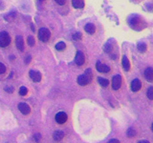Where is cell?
I'll list each match as a JSON object with an SVG mask.
<instances>
[{"instance_id": "9a60e30c", "label": "cell", "mask_w": 153, "mask_h": 143, "mask_svg": "<svg viewBox=\"0 0 153 143\" xmlns=\"http://www.w3.org/2000/svg\"><path fill=\"white\" fill-rule=\"evenodd\" d=\"M84 30H85L86 32L89 33V35H94L95 32H96V27H95L94 24L88 23V24H86V25H85Z\"/></svg>"}, {"instance_id": "8992f818", "label": "cell", "mask_w": 153, "mask_h": 143, "mask_svg": "<svg viewBox=\"0 0 153 143\" xmlns=\"http://www.w3.org/2000/svg\"><path fill=\"white\" fill-rule=\"evenodd\" d=\"M67 114L65 112H59L56 114V121L59 123V124H64L66 121H67Z\"/></svg>"}, {"instance_id": "1f68e13d", "label": "cell", "mask_w": 153, "mask_h": 143, "mask_svg": "<svg viewBox=\"0 0 153 143\" xmlns=\"http://www.w3.org/2000/svg\"><path fill=\"white\" fill-rule=\"evenodd\" d=\"M40 1H43V0H40Z\"/></svg>"}, {"instance_id": "e0dca14e", "label": "cell", "mask_w": 153, "mask_h": 143, "mask_svg": "<svg viewBox=\"0 0 153 143\" xmlns=\"http://www.w3.org/2000/svg\"><path fill=\"white\" fill-rule=\"evenodd\" d=\"M98 82L103 88L108 87V85H109V81L107 79H105V78H102V77H98Z\"/></svg>"}, {"instance_id": "f546056e", "label": "cell", "mask_w": 153, "mask_h": 143, "mask_svg": "<svg viewBox=\"0 0 153 143\" xmlns=\"http://www.w3.org/2000/svg\"><path fill=\"white\" fill-rule=\"evenodd\" d=\"M6 91H9V93H13V88H11V87H6V89H5Z\"/></svg>"}, {"instance_id": "277c9868", "label": "cell", "mask_w": 153, "mask_h": 143, "mask_svg": "<svg viewBox=\"0 0 153 143\" xmlns=\"http://www.w3.org/2000/svg\"><path fill=\"white\" fill-rule=\"evenodd\" d=\"M121 86H122V76L120 74L113 76V78H112V88H113V90L117 91L121 88Z\"/></svg>"}, {"instance_id": "4dcf8cb0", "label": "cell", "mask_w": 153, "mask_h": 143, "mask_svg": "<svg viewBox=\"0 0 153 143\" xmlns=\"http://www.w3.org/2000/svg\"><path fill=\"white\" fill-rule=\"evenodd\" d=\"M138 143H150V142L147 141V140H140Z\"/></svg>"}, {"instance_id": "ba28073f", "label": "cell", "mask_w": 153, "mask_h": 143, "mask_svg": "<svg viewBox=\"0 0 153 143\" xmlns=\"http://www.w3.org/2000/svg\"><path fill=\"white\" fill-rule=\"evenodd\" d=\"M96 69H97L100 73H102V74H106L110 72V67L105 64H102V62H100V61H98L97 63H96Z\"/></svg>"}, {"instance_id": "484cf974", "label": "cell", "mask_w": 153, "mask_h": 143, "mask_svg": "<svg viewBox=\"0 0 153 143\" xmlns=\"http://www.w3.org/2000/svg\"><path fill=\"white\" fill-rule=\"evenodd\" d=\"M33 139H35L36 142H39L40 139H41V136L40 133H36L35 136H33Z\"/></svg>"}, {"instance_id": "9c48e42d", "label": "cell", "mask_w": 153, "mask_h": 143, "mask_svg": "<svg viewBox=\"0 0 153 143\" xmlns=\"http://www.w3.org/2000/svg\"><path fill=\"white\" fill-rule=\"evenodd\" d=\"M130 88H131V91L134 93H137L138 91H140L141 88H142V82L140 79L138 78H135L134 80H132L131 82V85H130Z\"/></svg>"}, {"instance_id": "ffe728a7", "label": "cell", "mask_w": 153, "mask_h": 143, "mask_svg": "<svg viewBox=\"0 0 153 143\" xmlns=\"http://www.w3.org/2000/svg\"><path fill=\"white\" fill-rule=\"evenodd\" d=\"M28 94V89L26 87H24V86H22V87H20V89H19V94L20 95H26Z\"/></svg>"}, {"instance_id": "7402d4cb", "label": "cell", "mask_w": 153, "mask_h": 143, "mask_svg": "<svg viewBox=\"0 0 153 143\" xmlns=\"http://www.w3.org/2000/svg\"><path fill=\"white\" fill-rule=\"evenodd\" d=\"M28 44H29V46H35L36 40H35V38H33V36H29L28 37Z\"/></svg>"}, {"instance_id": "d6986e66", "label": "cell", "mask_w": 153, "mask_h": 143, "mask_svg": "<svg viewBox=\"0 0 153 143\" xmlns=\"http://www.w3.org/2000/svg\"><path fill=\"white\" fill-rule=\"evenodd\" d=\"M66 48V44L64 42H59L56 45V49L57 51H63Z\"/></svg>"}, {"instance_id": "f1b7e54d", "label": "cell", "mask_w": 153, "mask_h": 143, "mask_svg": "<svg viewBox=\"0 0 153 143\" xmlns=\"http://www.w3.org/2000/svg\"><path fill=\"white\" fill-rule=\"evenodd\" d=\"M31 59H32V57H31L30 55H29V56H27V58H26V64H29V63H30Z\"/></svg>"}, {"instance_id": "4316f807", "label": "cell", "mask_w": 153, "mask_h": 143, "mask_svg": "<svg viewBox=\"0 0 153 143\" xmlns=\"http://www.w3.org/2000/svg\"><path fill=\"white\" fill-rule=\"evenodd\" d=\"M55 1L59 5H60V6H63V5L66 4V0H55Z\"/></svg>"}, {"instance_id": "5b68a950", "label": "cell", "mask_w": 153, "mask_h": 143, "mask_svg": "<svg viewBox=\"0 0 153 143\" xmlns=\"http://www.w3.org/2000/svg\"><path fill=\"white\" fill-rule=\"evenodd\" d=\"M85 62V55L81 51L76 52V55L75 57V63L78 66H82Z\"/></svg>"}, {"instance_id": "3957f363", "label": "cell", "mask_w": 153, "mask_h": 143, "mask_svg": "<svg viewBox=\"0 0 153 143\" xmlns=\"http://www.w3.org/2000/svg\"><path fill=\"white\" fill-rule=\"evenodd\" d=\"M51 37V32L50 31L46 28H41L39 31H38V39L42 42H47L49 41Z\"/></svg>"}, {"instance_id": "603a6c76", "label": "cell", "mask_w": 153, "mask_h": 143, "mask_svg": "<svg viewBox=\"0 0 153 143\" xmlns=\"http://www.w3.org/2000/svg\"><path fill=\"white\" fill-rule=\"evenodd\" d=\"M136 136V132L135 130H133V129H128L127 130V136L129 137H133Z\"/></svg>"}, {"instance_id": "cb8c5ba5", "label": "cell", "mask_w": 153, "mask_h": 143, "mask_svg": "<svg viewBox=\"0 0 153 143\" xmlns=\"http://www.w3.org/2000/svg\"><path fill=\"white\" fill-rule=\"evenodd\" d=\"M81 37H82V35H81L80 32H76L73 35V39L74 40H80L81 39Z\"/></svg>"}, {"instance_id": "4fadbf2b", "label": "cell", "mask_w": 153, "mask_h": 143, "mask_svg": "<svg viewBox=\"0 0 153 143\" xmlns=\"http://www.w3.org/2000/svg\"><path fill=\"white\" fill-rule=\"evenodd\" d=\"M145 77L148 82H152L153 81V70L151 67H148L145 71Z\"/></svg>"}, {"instance_id": "83f0119b", "label": "cell", "mask_w": 153, "mask_h": 143, "mask_svg": "<svg viewBox=\"0 0 153 143\" xmlns=\"http://www.w3.org/2000/svg\"><path fill=\"white\" fill-rule=\"evenodd\" d=\"M107 143H120V141L118 139H110Z\"/></svg>"}, {"instance_id": "44dd1931", "label": "cell", "mask_w": 153, "mask_h": 143, "mask_svg": "<svg viewBox=\"0 0 153 143\" xmlns=\"http://www.w3.org/2000/svg\"><path fill=\"white\" fill-rule=\"evenodd\" d=\"M147 97L149 98L150 100L153 99V87H152V86H150V87L148 88V90H147Z\"/></svg>"}, {"instance_id": "8fae6325", "label": "cell", "mask_w": 153, "mask_h": 143, "mask_svg": "<svg viewBox=\"0 0 153 143\" xmlns=\"http://www.w3.org/2000/svg\"><path fill=\"white\" fill-rule=\"evenodd\" d=\"M16 46L20 52L24 51V49H25V46H24V40H23L22 36H20V35L16 36Z\"/></svg>"}, {"instance_id": "7c38bea8", "label": "cell", "mask_w": 153, "mask_h": 143, "mask_svg": "<svg viewBox=\"0 0 153 143\" xmlns=\"http://www.w3.org/2000/svg\"><path fill=\"white\" fill-rule=\"evenodd\" d=\"M122 65H123V68L126 72H128L130 70V61L127 58L126 55H123V59H122Z\"/></svg>"}, {"instance_id": "d4e9b609", "label": "cell", "mask_w": 153, "mask_h": 143, "mask_svg": "<svg viewBox=\"0 0 153 143\" xmlns=\"http://www.w3.org/2000/svg\"><path fill=\"white\" fill-rule=\"evenodd\" d=\"M6 66H5L3 63H1L0 62V74H5L6 73Z\"/></svg>"}, {"instance_id": "ac0fdd59", "label": "cell", "mask_w": 153, "mask_h": 143, "mask_svg": "<svg viewBox=\"0 0 153 143\" xmlns=\"http://www.w3.org/2000/svg\"><path fill=\"white\" fill-rule=\"evenodd\" d=\"M137 49L141 52H145L147 50V45L146 44V43H139L138 46H137Z\"/></svg>"}, {"instance_id": "6da1fadb", "label": "cell", "mask_w": 153, "mask_h": 143, "mask_svg": "<svg viewBox=\"0 0 153 143\" xmlns=\"http://www.w3.org/2000/svg\"><path fill=\"white\" fill-rule=\"evenodd\" d=\"M92 79H93V72L91 69H87L84 72V74H80L79 76L76 81H78V83L80 86H86V85L90 84Z\"/></svg>"}, {"instance_id": "2e32d148", "label": "cell", "mask_w": 153, "mask_h": 143, "mask_svg": "<svg viewBox=\"0 0 153 143\" xmlns=\"http://www.w3.org/2000/svg\"><path fill=\"white\" fill-rule=\"evenodd\" d=\"M84 5V0H72V6L76 9H82Z\"/></svg>"}, {"instance_id": "5bb4252c", "label": "cell", "mask_w": 153, "mask_h": 143, "mask_svg": "<svg viewBox=\"0 0 153 143\" xmlns=\"http://www.w3.org/2000/svg\"><path fill=\"white\" fill-rule=\"evenodd\" d=\"M64 136V133L62 131H55L54 133H53V139H54L56 142L60 141Z\"/></svg>"}, {"instance_id": "30bf717a", "label": "cell", "mask_w": 153, "mask_h": 143, "mask_svg": "<svg viewBox=\"0 0 153 143\" xmlns=\"http://www.w3.org/2000/svg\"><path fill=\"white\" fill-rule=\"evenodd\" d=\"M29 75H30L31 79L33 81V82H39V81L41 80V74L37 71L31 70L30 72H29Z\"/></svg>"}, {"instance_id": "52a82bcc", "label": "cell", "mask_w": 153, "mask_h": 143, "mask_svg": "<svg viewBox=\"0 0 153 143\" xmlns=\"http://www.w3.org/2000/svg\"><path fill=\"white\" fill-rule=\"evenodd\" d=\"M18 110L22 114H24V116H27V114H29L31 112L30 106H29L27 103H24V102H21L18 104Z\"/></svg>"}, {"instance_id": "7a4b0ae2", "label": "cell", "mask_w": 153, "mask_h": 143, "mask_svg": "<svg viewBox=\"0 0 153 143\" xmlns=\"http://www.w3.org/2000/svg\"><path fill=\"white\" fill-rule=\"evenodd\" d=\"M12 38L7 32H0V47L6 48L11 44Z\"/></svg>"}]
</instances>
